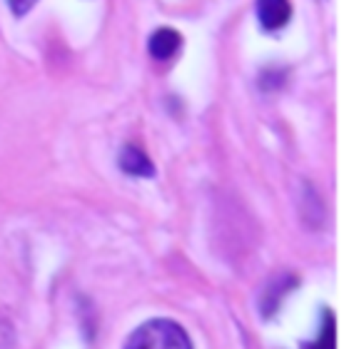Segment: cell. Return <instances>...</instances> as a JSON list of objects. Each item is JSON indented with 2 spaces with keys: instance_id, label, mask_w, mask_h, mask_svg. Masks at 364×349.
Here are the masks:
<instances>
[{
  "instance_id": "5b68a950",
  "label": "cell",
  "mask_w": 364,
  "mask_h": 349,
  "mask_svg": "<svg viewBox=\"0 0 364 349\" xmlns=\"http://www.w3.org/2000/svg\"><path fill=\"white\" fill-rule=\"evenodd\" d=\"M36 3L38 0H8V6H11V11L16 13V16H26Z\"/></svg>"
},
{
  "instance_id": "7a4b0ae2",
  "label": "cell",
  "mask_w": 364,
  "mask_h": 349,
  "mask_svg": "<svg viewBox=\"0 0 364 349\" xmlns=\"http://www.w3.org/2000/svg\"><path fill=\"white\" fill-rule=\"evenodd\" d=\"M257 18L267 33L282 31L292 18V3L289 0H257Z\"/></svg>"
},
{
  "instance_id": "3957f363",
  "label": "cell",
  "mask_w": 364,
  "mask_h": 349,
  "mask_svg": "<svg viewBox=\"0 0 364 349\" xmlns=\"http://www.w3.org/2000/svg\"><path fill=\"white\" fill-rule=\"evenodd\" d=\"M117 165H120L122 172H127L132 178H152L155 175V165L137 145L122 147L120 155H117Z\"/></svg>"
},
{
  "instance_id": "6da1fadb",
  "label": "cell",
  "mask_w": 364,
  "mask_h": 349,
  "mask_svg": "<svg viewBox=\"0 0 364 349\" xmlns=\"http://www.w3.org/2000/svg\"><path fill=\"white\" fill-rule=\"evenodd\" d=\"M122 349H193V342L172 319H150L130 334Z\"/></svg>"
},
{
  "instance_id": "277c9868",
  "label": "cell",
  "mask_w": 364,
  "mask_h": 349,
  "mask_svg": "<svg viewBox=\"0 0 364 349\" xmlns=\"http://www.w3.org/2000/svg\"><path fill=\"white\" fill-rule=\"evenodd\" d=\"M182 45V36L172 28H157L150 36V43H147V50L155 60H170Z\"/></svg>"
},
{
  "instance_id": "8992f818",
  "label": "cell",
  "mask_w": 364,
  "mask_h": 349,
  "mask_svg": "<svg viewBox=\"0 0 364 349\" xmlns=\"http://www.w3.org/2000/svg\"><path fill=\"white\" fill-rule=\"evenodd\" d=\"M314 349H332V332L327 334V342H324V334H322V339H319V344Z\"/></svg>"
}]
</instances>
